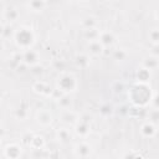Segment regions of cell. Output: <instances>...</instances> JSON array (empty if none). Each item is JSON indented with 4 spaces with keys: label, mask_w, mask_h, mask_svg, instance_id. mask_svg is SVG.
I'll use <instances>...</instances> for the list:
<instances>
[{
    "label": "cell",
    "mask_w": 159,
    "mask_h": 159,
    "mask_svg": "<svg viewBox=\"0 0 159 159\" xmlns=\"http://www.w3.org/2000/svg\"><path fill=\"white\" fill-rule=\"evenodd\" d=\"M51 120H52V116H51V113L48 111L42 109V111H40L37 113V122L41 125H48L51 123Z\"/></svg>",
    "instance_id": "277c9868"
},
{
    "label": "cell",
    "mask_w": 159,
    "mask_h": 159,
    "mask_svg": "<svg viewBox=\"0 0 159 159\" xmlns=\"http://www.w3.org/2000/svg\"><path fill=\"white\" fill-rule=\"evenodd\" d=\"M57 137H58V140L67 142V140L71 138V134H70L68 129H66V128H61V129L57 130Z\"/></svg>",
    "instance_id": "7c38bea8"
},
{
    "label": "cell",
    "mask_w": 159,
    "mask_h": 159,
    "mask_svg": "<svg viewBox=\"0 0 159 159\" xmlns=\"http://www.w3.org/2000/svg\"><path fill=\"white\" fill-rule=\"evenodd\" d=\"M149 40L155 45V43H159V30L158 29H153L150 32H149Z\"/></svg>",
    "instance_id": "5bb4252c"
},
{
    "label": "cell",
    "mask_w": 159,
    "mask_h": 159,
    "mask_svg": "<svg viewBox=\"0 0 159 159\" xmlns=\"http://www.w3.org/2000/svg\"><path fill=\"white\" fill-rule=\"evenodd\" d=\"M45 6V0H30V7L34 11H41Z\"/></svg>",
    "instance_id": "8fae6325"
},
{
    "label": "cell",
    "mask_w": 159,
    "mask_h": 159,
    "mask_svg": "<svg viewBox=\"0 0 159 159\" xmlns=\"http://www.w3.org/2000/svg\"><path fill=\"white\" fill-rule=\"evenodd\" d=\"M57 102H58V106H60L61 108H63L65 111H66V109H68V108H70V106L72 104V101H71V98H70V96H68L67 93H65V94H63V96H62Z\"/></svg>",
    "instance_id": "9c48e42d"
},
{
    "label": "cell",
    "mask_w": 159,
    "mask_h": 159,
    "mask_svg": "<svg viewBox=\"0 0 159 159\" xmlns=\"http://www.w3.org/2000/svg\"><path fill=\"white\" fill-rule=\"evenodd\" d=\"M143 65H144V68H147V70H154V68H157V67L159 66V58L155 57V56H153V57H147V58L144 60Z\"/></svg>",
    "instance_id": "52a82bcc"
},
{
    "label": "cell",
    "mask_w": 159,
    "mask_h": 159,
    "mask_svg": "<svg viewBox=\"0 0 159 159\" xmlns=\"http://www.w3.org/2000/svg\"><path fill=\"white\" fill-rule=\"evenodd\" d=\"M98 40L103 43L104 47H108V46H111V45L114 42L116 37H114V35H113L112 32H109V31H103V32L99 34Z\"/></svg>",
    "instance_id": "7a4b0ae2"
},
{
    "label": "cell",
    "mask_w": 159,
    "mask_h": 159,
    "mask_svg": "<svg viewBox=\"0 0 159 159\" xmlns=\"http://www.w3.org/2000/svg\"><path fill=\"white\" fill-rule=\"evenodd\" d=\"M88 48H89V52H91L92 55H96V56L99 55V53H102V52L104 51V46H103V43H102L99 40L89 41Z\"/></svg>",
    "instance_id": "3957f363"
},
{
    "label": "cell",
    "mask_w": 159,
    "mask_h": 159,
    "mask_svg": "<svg viewBox=\"0 0 159 159\" xmlns=\"http://www.w3.org/2000/svg\"><path fill=\"white\" fill-rule=\"evenodd\" d=\"M58 81L66 82V86H63L62 88H60V89H62L65 93H68V92L75 91V88H76V80H75V77H73L72 75H65V76H62Z\"/></svg>",
    "instance_id": "6da1fadb"
},
{
    "label": "cell",
    "mask_w": 159,
    "mask_h": 159,
    "mask_svg": "<svg viewBox=\"0 0 159 159\" xmlns=\"http://www.w3.org/2000/svg\"><path fill=\"white\" fill-rule=\"evenodd\" d=\"M84 26L86 29H89V27H96V20L93 17H87L84 20Z\"/></svg>",
    "instance_id": "e0dca14e"
},
{
    "label": "cell",
    "mask_w": 159,
    "mask_h": 159,
    "mask_svg": "<svg viewBox=\"0 0 159 159\" xmlns=\"http://www.w3.org/2000/svg\"><path fill=\"white\" fill-rule=\"evenodd\" d=\"M158 17H159V12H158Z\"/></svg>",
    "instance_id": "ffe728a7"
},
{
    "label": "cell",
    "mask_w": 159,
    "mask_h": 159,
    "mask_svg": "<svg viewBox=\"0 0 159 159\" xmlns=\"http://www.w3.org/2000/svg\"><path fill=\"white\" fill-rule=\"evenodd\" d=\"M70 1H73V2H76V1H78V0H70Z\"/></svg>",
    "instance_id": "d6986e66"
},
{
    "label": "cell",
    "mask_w": 159,
    "mask_h": 159,
    "mask_svg": "<svg viewBox=\"0 0 159 159\" xmlns=\"http://www.w3.org/2000/svg\"><path fill=\"white\" fill-rule=\"evenodd\" d=\"M142 133L144 135H147V137H152V135H154L157 133V130H155V128H154V125L152 123H144L142 125Z\"/></svg>",
    "instance_id": "30bf717a"
},
{
    "label": "cell",
    "mask_w": 159,
    "mask_h": 159,
    "mask_svg": "<svg viewBox=\"0 0 159 159\" xmlns=\"http://www.w3.org/2000/svg\"><path fill=\"white\" fill-rule=\"evenodd\" d=\"M76 62H77V65L78 66H81V67H83V62L87 65L88 63V57L87 56H84V55H80V56H77V58H76Z\"/></svg>",
    "instance_id": "2e32d148"
},
{
    "label": "cell",
    "mask_w": 159,
    "mask_h": 159,
    "mask_svg": "<svg viewBox=\"0 0 159 159\" xmlns=\"http://www.w3.org/2000/svg\"><path fill=\"white\" fill-rule=\"evenodd\" d=\"M125 56H127V53H125L123 50H116V51H114V53H113V57H114L116 60H118V61L124 60V58H125Z\"/></svg>",
    "instance_id": "9a60e30c"
},
{
    "label": "cell",
    "mask_w": 159,
    "mask_h": 159,
    "mask_svg": "<svg viewBox=\"0 0 159 159\" xmlns=\"http://www.w3.org/2000/svg\"><path fill=\"white\" fill-rule=\"evenodd\" d=\"M37 60H39V56H37V53L35 52V51H32V50H27L25 53H24V56H22V61L25 62V63H30V65H36L37 63Z\"/></svg>",
    "instance_id": "5b68a950"
},
{
    "label": "cell",
    "mask_w": 159,
    "mask_h": 159,
    "mask_svg": "<svg viewBox=\"0 0 159 159\" xmlns=\"http://www.w3.org/2000/svg\"><path fill=\"white\" fill-rule=\"evenodd\" d=\"M154 104H155L157 108H159V94H157V96L154 97Z\"/></svg>",
    "instance_id": "ac0fdd59"
},
{
    "label": "cell",
    "mask_w": 159,
    "mask_h": 159,
    "mask_svg": "<svg viewBox=\"0 0 159 159\" xmlns=\"http://www.w3.org/2000/svg\"><path fill=\"white\" fill-rule=\"evenodd\" d=\"M17 16H19V12L15 9H9L5 12V17L9 19V21H15L17 19Z\"/></svg>",
    "instance_id": "4fadbf2b"
},
{
    "label": "cell",
    "mask_w": 159,
    "mask_h": 159,
    "mask_svg": "<svg viewBox=\"0 0 159 159\" xmlns=\"http://www.w3.org/2000/svg\"><path fill=\"white\" fill-rule=\"evenodd\" d=\"M77 114L75 112H72L71 109H66L65 113L62 114V122L67 123V124H75L77 123Z\"/></svg>",
    "instance_id": "8992f818"
},
{
    "label": "cell",
    "mask_w": 159,
    "mask_h": 159,
    "mask_svg": "<svg viewBox=\"0 0 159 159\" xmlns=\"http://www.w3.org/2000/svg\"><path fill=\"white\" fill-rule=\"evenodd\" d=\"M99 31H97L96 27H89V29H86L84 30V37L88 40V41H93V40H98L99 37Z\"/></svg>",
    "instance_id": "ba28073f"
}]
</instances>
